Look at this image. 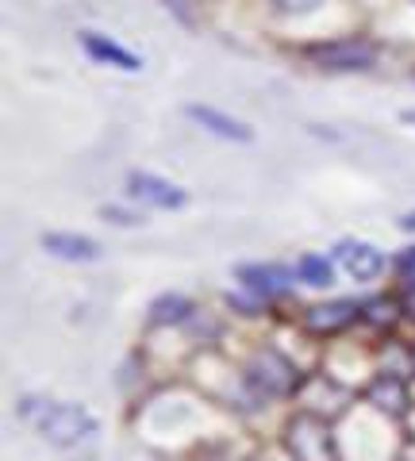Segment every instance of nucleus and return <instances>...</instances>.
<instances>
[{
	"instance_id": "8",
	"label": "nucleus",
	"mask_w": 415,
	"mask_h": 461,
	"mask_svg": "<svg viewBox=\"0 0 415 461\" xmlns=\"http://www.w3.org/2000/svg\"><path fill=\"white\" fill-rule=\"evenodd\" d=\"M185 112H189V120H196L204 131L220 135L227 142H250L254 139V131H250L247 123L235 120V115H227V112H220V108H212V104H189Z\"/></svg>"
},
{
	"instance_id": "6",
	"label": "nucleus",
	"mask_w": 415,
	"mask_h": 461,
	"mask_svg": "<svg viewBox=\"0 0 415 461\" xmlns=\"http://www.w3.org/2000/svg\"><path fill=\"white\" fill-rule=\"evenodd\" d=\"M235 277L242 281V288H250L257 300H277V296H284L293 288L296 273H289L284 266H262V262H254V266H239Z\"/></svg>"
},
{
	"instance_id": "1",
	"label": "nucleus",
	"mask_w": 415,
	"mask_h": 461,
	"mask_svg": "<svg viewBox=\"0 0 415 461\" xmlns=\"http://www.w3.org/2000/svg\"><path fill=\"white\" fill-rule=\"evenodd\" d=\"M20 415L50 446H62V450L96 438V430H100L96 415L85 411L81 403H59V400H35V396H27V400H20Z\"/></svg>"
},
{
	"instance_id": "14",
	"label": "nucleus",
	"mask_w": 415,
	"mask_h": 461,
	"mask_svg": "<svg viewBox=\"0 0 415 461\" xmlns=\"http://www.w3.org/2000/svg\"><path fill=\"white\" fill-rule=\"evenodd\" d=\"M100 215H104L108 223H116V227H139V223H147L139 212H127L120 204H104V208H100Z\"/></svg>"
},
{
	"instance_id": "10",
	"label": "nucleus",
	"mask_w": 415,
	"mask_h": 461,
	"mask_svg": "<svg viewBox=\"0 0 415 461\" xmlns=\"http://www.w3.org/2000/svg\"><path fill=\"white\" fill-rule=\"evenodd\" d=\"M357 320V304H350V300H335V304H320V308H308L304 323L311 330H338Z\"/></svg>"
},
{
	"instance_id": "12",
	"label": "nucleus",
	"mask_w": 415,
	"mask_h": 461,
	"mask_svg": "<svg viewBox=\"0 0 415 461\" xmlns=\"http://www.w3.org/2000/svg\"><path fill=\"white\" fill-rule=\"evenodd\" d=\"M293 273L304 285H311V288H327L335 281V262H331V258H323V254H300Z\"/></svg>"
},
{
	"instance_id": "16",
	"label": "nucleus",
	"mask_w": 415,
	"mask_h": 461,
	"mask_svg": "<svg viewBox=\"0 0 415 461\" xmlns=\"http://www.w3.org/2000/svg\"><path fill=\"white\" fill-rule=\"evenodd\" d=\"M396 269H400V277H404L408 285H415V247L396 258Z\"/></svg>"
},
{
	"instance_id": "17",
	"label": "nucleus",
	"mask_w": 415,
	"mask_h": 461,
	"mask_svg": "<svg viewBox=\"0 0 415 461\" xmlns=\"http://www.w3.org/2000/svg\"><path fill=\"white\" fill-rule=\"evenodd\" d=\"M400 227H404V230H415V212H411V215H404V220H400Z\"/></svg>"
},
{
	"instance_id": "5",
	"label": "nucleus",
	"mask_w": 415,
	"mask_h": 461,
	"mask_svg": "<svg viewBox=\"0 0 415 461\" xmlns=\"http://www.w3.org/2000/svg\"><path fill=\"white\" fill-rule=\"evenodd\" d=\"M335 258H338L342 269H347L354 281H377L384 273V266H389L374 242H357V239H342L335 247Z\"/></svg>"
},
{
	"instance_id": "9",
	"label": "nucleus",
	"mask_w": 415,
	"mask_h": 461,
	"mask_svg": "<svg viewBox=\"0 0 415 461\" xmlns=\"http://www.w3.org/2000/svg\"><path fill=\"white\" fill-rule=\"evenodd\" d=\"M42 247H47V254L62 258V262H96L100 258V242L74 235V230H47V235H42Z\"/></svg>"
},
{
	"instance_id": "2",
	"label": "nucleus",
	"mask_w": 415,
	"mask_h": 461,
	"mask_svg": "<svg viewBox=\"0 0 415 461\" xmlns=\"http://www.w3.org/2000/svg\"><path fill=\"white\" fill-rule=\"evenodd\" d=\"M289 450L296 461H335V438L327 420L316 411H300L289 423Z\"/></svg>"
},
{
	"instance_id": "3",
	"label": "nucleus",
	"mask_w": 415,
	"mask_h": 461,
	"mask_svg": "<svg viewBox=\"0 0 415 461\" xmlns=\"http://www.w3.org/2000/svg\"><path fill=\"white\" fill-rule=\"evenodd\" d=\"M374 42L365 39H338V42H323V47H311V62L320 69H369L374 66Z\"/></svg>"
},
{
	"instance_id": "13",
	"label": "nucleus",
	"mask_w": 415,
	"mask_h": 461,
	"mask_svg": "<svg viewBox=\"0 0 415 461\" xmlns=\"http://www.w3.org/2000/svg\"><path fill=\"white\" fill-rule=\"evenodd\" d=\"M189 312H193V304L185 296H162V300H154L150 320L154 323H169V320H185Z\"/></svg>"
},
{
	"instance_id": "7",
	"label": "nucleus",
	"mask_w": 415,
	"mask_h": 461,
	"mask_svg": "<svg viewBox=\"0 0 415 461\" xmlns=\"http://www.w3.org/2000/svg\"><path fill=\"white\" fill-rule=\"evenodd\" d=\"M77 42L85 47V54H89L93 62L127 69V74H139V69H142V58H139V54H131L127 47H120L116 39H108V35H100V32H81Z\"/></svg>"
},
{
	"instance_id": "4",
	"label": "nucleus",
	"mask_w": 415,
	"mask_h": 461,
	"mask_svg": "<svg viewBox=\"0 0 415 461\" xmlns=\"http://www.w3.org/2000/svg\"><path fill=\"white\" fill-rule=\"evenodd\" d=\"M127 189H131L135 200H142V204H150V208H162V212L185 208V200H189V193L177 189L174 181L158 177V173H139V169L127 177Z\"/></svg>"
},
{
	"instance_id": "15",
	"label": "nucleus",
	"mask_w": 415,
	"mask_h": 461,
	"mask_svg": "<svg viewBox=\"0 0 415 461\" xmlns=\"http://www.w3.org/2000/svg\"><path fill=\"white\" fill-rule=\"evenodd\" d=\"M277 12H284V16H304V12H316L323 0H269Z\"/></svg>"
},
{
	"instance_id": "11",
	"label": "nucleus",
	"mask_w": 415,
	"mask_h": 461,
	"mask_svg": "<svg viewBox=\"0 0 415 461\" xmlns=\"http://www.w3.org/2000/svg\"><path fill=\"white\" fill-rule=\"evenodd\" d=\"M369 403L381 411H392L400 415L408 408V393H404V381L396 377V373H381V377L374 381V388H369Z\"/></svg>"
}]
</instances>
